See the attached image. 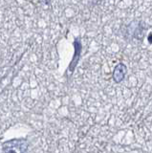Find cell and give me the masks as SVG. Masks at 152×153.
I'll use <instances>...</instances> for the list:
<instances>
[{"label": "cell", "mask_w": 152, "mask_h": 153, "mask_svg": "<svg viewBox=\"0 0 152 153\" xmlns=\"http://www.w3.org/2000/svg\"><path fill=\"white\" fill-rule=\"evenodd\" d=\"M28 150V141L25 139H13V140L3 143L2 151L3 152H27Z\"/></svg>", "instance_id": "cell-1"}, {"label": "cell", "mask_w": 152, "mask_h": 153, "mask_svg": "<svg viewBox=\"0 0 152 153\" xmlns=\"http://www.w3.org/2000/svg\"><path fill=\"white\" fill-rule=\"evenodd\" d=\"M126 74V66L123 63H120L116 66L115 70L113 73V79L116 82H121L125 79V76Z\"/></svg>", "instance_id": "cell-3"}, {"label": "cell", "mask_w": 152, "mask_h": 153, "mask_svg": "<svg viewBox=\"0 0 152 153\" xmlns=\"http://www.w3.org/2000/svg\"><path fill=\"white\" fill-rule=\"evenodd\" d=\"M148 38H149V42H150V43H152V35H150Z\"/></svg>", "instance_id": "cell-4"}, {"label": "cell", "mask_w": 152, "mask_h": 153, "mask_svg": "<svg viewBox=\"0 0 152 153\" xmlns=\"http://www.w3.org/2000/svg\"><path fill=\"white\" fill-rule=\"evenodd\" d=\"M74 47H75L74 56H73V59H72V60H71L70 65H69V71L71 72V73H73L74 70L76 69V67H77L78 62L79 60L80 54H82V42H80L79 39H76L74 41Z\"/></svg>", "instance_id": "cell-2"}]
</instances>
